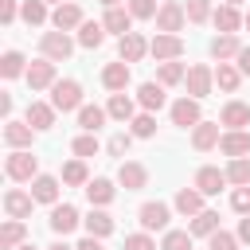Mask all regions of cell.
<instances>
[{"instance_id": "obj_54", "label": "cell", "mask_w": 250, "mask_h": 250, "mask_svg": "<svg viewBox=\"0 0 250 250\" xmlns=\"http://www.w3.org/2000/svg\"><path fill=\"white\" fill-rule=\"evenodd\" d=\"M47 250H74V246H66V242H51Z\"/></svg>"}, {"instance_id": "obj_43", "label": "cell", "mask_w": 250, "mask_h": 250, "mask_svg": "<svg viewBox=\"0 0 250 250\" xmlns=\"http://www.w3.org/2000/svg\"><path fill=\"white\" fill-rule=\"evenodd\" d=\"M125 8H129L133 20H156V12H160L156 0H125Z\"/></svg>"}, {"instance_id": "obj_27", "label": "cell", "mask_w": 250, "mask_h": 250, "mask_svg": "<svg viewBox=\"0 0 250 250\" xmlns=\"http://www.w3.org/2000/svg\"><path fill=\"white\" fill-rule=\"evenodd\" d=\"M82 227H86V234H94V238H109V234H113V215H109L105 207H90V215L82 219Z\"/></svg>"}, {"instance_id": "obj_3", "label": "cell", "mask_w": 250, "mask_h": 250, "mask_svg": "<svg viewBox=\"0 0 250 250\" xmlns=\"http://www.w3.org/2000/svg\"><path fill=\"white\" fill-rule=\"evenodd\" d=\"M39 55L51 59V62H66L74 55V39L66 31H43L39 35Z\"/></svg>"}, {"instance_id": "obj_6", "label": "cell", "mask_w": 250, "mask_h": 250, "mask_svg": "<svg viewBox=\"0 0 250 250\" xmlns=\"http://www.w3.org/2000/svg\"><path fill=\"white\" fill-rule=\"evenodd\" d=\"M184 23H188L184 4L164 0V4H160V12H156V31H160V35H180V31H184Z\"/></svg>"}, {"instance_id": "obj_40", "label": "cell", "mask_w": 250, "mask_h": 250, "mask_svg": "<svg viewBox=\"0 0 250 250\" xmlns=\"http://www.w3.org/2000/svg\"><path fill=\"white\" fill-rule=\"evenodd\" d=\"M0 74H4V78H20V74H27V59H23V51H4V59H0Z\"/></svg>"}, {"instance_id": "obj_17", "label": "cell", "mask_w": 250, "mask_h": 250, "mask_svg": "<svg viewBox=\"0 0 250 250\" xmlns=\"http://www.w3.org/2000/svg\"><path fill=\"white\" fill-rule=\"evenodd\" d=\"M219 141H223L219 121H199V125L191 129V148H195V152H211V148H219Z\"/></svg>"}, {"instance_id": "obj_15", "label": "cell", "mask_w": 250, "mask_h": 250, "mask_svg": "<svg viewBox=\"0 0 250 250\" xmlns=\"http://www.w3.org/2000/svg\"><path fill=\"white\" fill-rule=\"evenodd\" d=\"M31 207H35L31 191H23V188H8V191H4V215H8V219H27Z\"/></svg>"}, {"instance_id": "obj_21", "label": "cell", "mask_w": 250, "mask_h": 250, "mask_svg": "<svg viewBox=\"0 0 250 250\" xmlns=\"http://www.w3.org/2000/svg\"><path fill=\"white\" fill-rule=\"evenodd\" d=\"M211 23L219 35H238V27H246V16H238V8H230V4H223V8H215Z\"/></svg>"}, {"instance_id": "obj_38", "label": "cell", "mask_w": 250, "mask_h": 250, "mask_svg": "<svg viewBox=\"0 0 250 250\" xmlns=\"http://www.w3.org/2000/svg\"><path fill=\"white\" fill-rule=\"evenodd\" d=\"M105 117H109V113H105L102 105H82V109H78V125H82V133H98V129L105 125Z\"/></svg>"}, {"instance_id": "obj_33", "label": "cell", "mask_w": 250, "mask_h": 250, "mask_svg": "<svg viewBox=\"0 0 250 250\" xmlns=\"http://www.w3.org/2000/svg\"><path fill=\"white\" fill-rule=\"evenodd\" d=\"M23 242H27L23 219H8V223L0 227V250H16V246H23Z\"/></svg>"}, {"instance_id": "obj_52", "label": "cell", "mask_w": 250, "mask_h": 250, "mask_svg": "<svg viewBox=\"0 0 250 250\" xmlns=\"http://www.w3.org/2000/svg\"><path fill=\"white\" fill-rule=\"evenodd\" d=\"M234 234H238V242H250V215L238 219V230H234Z\"/></svg>"}, {"instance_id": "obj_7", "label": "cell", "mask_w": 250, "mask_h": 250, "mask_svg": "<svg viewBox=\"0 0 250 250\" xmlns=\"http://www.w3.org/2000/svg\"><path fill=\"white\" fill-rule=\"evenodd\" d=\"M184 51H188V47H184L180 35H160V31H156V35L148 39V55H152L156 62H176V59H184Z\"/></svg>"}, {"instance_id": "obj_11", "label": "cell", "mask_w": 250, "mask_h": 250, "mask_svg": "<svg viewBox=\"0 0 250 250\" xmlns=\"http://www.w3.org/2000/svg\"><path fill=\"white\" fill-rule=\"evenodd\" d=\"M145 55H148V39H145L141 31H129V35L117 39V59H121V62L133 66V62H141Z\"/></svg>"}, {"instance_id": "obj_34", "label": "cell", "mask_w": 250, "mask_h": 250, "mask_svg": "<svg viewBox=\"0 0 250 250\" xmlns=\"http://www.w3.org/2000/svg\"><path fill=\"white\" fill-rule=\"evenodd\" d=\"M105 43V27L98 23V20H86L82 27H78V47H86V51H98Z\"/></svg>"}, {"instance_id": "obj_57", "label": "cell", "mask_w": 250, "mask_h": 250, "mask_svg": "<svg viewBox=\"0 0 250 250\" xmlns=\"http://www.w3.org/2000/svg\"><path fill=\"white\" fill-rule=\"evenodd\" d=\"M223 4H230V8H238V4H242V0H223Z\"/></svg>"}, {"instance_id": "obj_42", "label": "cell", "mask_w": 250, "mask_h": 250, "mask_svg": "<svg viewBox=\"0 0 250 250\" xmlns=\"http://www.w3.org/2000/svg\"><path fill=\"white\" fill-rule=\"evenodd\" d=\"M70 148H74V156H78V160H86V156H98V148H102V145H98V133H78V137L70 141Z\"/></svg>"}, {"instance_id": "obj_30", "label": "cell", "mask_w": 250, "mask_h": 250, "mask_svg": "<svg viewBox=\"0 0 250 250\" xmlns=\"http://www.w3.org/2000/svg\"><path fill=\"white\" fill-rule=\"evenodd\" d=\"M102 27H105V31H113L117 39H121V35H129V31H133V16H129V8H105Z\"/></svg>"}, {"instance_id": "obj_55", "label": "cell", "mask_w": 250, "mask_h": 250, "mask_svg": "<svg viewBox=\"0 0 250 250\" xmlns=\"http://www.w3.org/2000/svg\"><path fill=\"white\" fill-rule=\"evenodd\" d=\"M98 4H105V8H121V0H98Z\"/></svg>"}, {"instance_id": "obj_24", "label": "cell", "mask_w": 250, "mask_h": 250, "mask_svg": "<svg viewBox=\"0 0 250 250\" xmlns=\"http://www.w3.org/2000/svg\"><path fill=\"white\" fill-rule=\"evenodd\" d=\"M86 199H90V207H109L113 203V195H117V188H113V180H105V176H94L86 188Z\"/></svg>"}, {"instance_id": "obj_18", "label": "cell", "mask_w": 250, "mask_h": 250, "mask_svg": "<svg viewBox=\"0 0 250 250\" xmlns=\"http://www.w3.org/2000/svg\"><path fill=\"white\" fill-rule=\"evenodd\" d=\"M59 176H47V172H39L35 180H31V199L35 203H47V207H55L59 203Z\"/></svg>"}, {"instance_id": "obj_26", "label": "cell", "mask_w": 250, "mask_h": 250, "mask_svg": "<svg viewBox=\"0 0 250 250\" xmlns=\"http://www.w3.org/2000/svg\"><path fill=\"white\" fill-rule=\"evenodd\" d=\"M35 141V129L27 121H4V145L8 148H31Z\"/></svg>"}, {"instance_id": "obj_16", "label": "cell", "mask_w": 250, "mask_h": 250, "mask_svg": "<svg viewBox=\"0 0 250 250\" xmlns=\"http://www.w3.org/2000/svg\"><path fill=\"white\" fill-rule=\"evenodd\" d=\"M86 23V16H82V8L70 0V4H59L55 12H51V27L55 31H74V27H82Z\"/></svg>"}, {"instance_id": "obj_19", "label": "cell", "mask_w": 250, "mask_h": 250, "mask_svg": "<svg viewBox=\"0 0 250 250\" xmlns=\"http://www.w3.org/2000/svg\"><path fill=\"white\" fill-rule=\"evenodd\" d=\"M219 125H227V129H246V125H250V102L230 98V102L219 109Z\"/></svg>"}, {"instance_id": "obj_35", "label": "cell", "mask_w": 250, "mask_h": 250, "mask_svg": "<svg viewBox=\"0 0 250 250\" xmlns=\"http://www.w3.org/2000/svg\"><path fill=\"white\" fill-rule=\"evenodd\" d=\"M184 78H188V66H184L180 59H176V62H160V66H156V82H160L164 90H168V86H180Z\"/></svg>"}, {"instance_id": "obj_1", "label": "cell", "mask_w": 250, "mask_h": 250, "mask_svg": "<svg viewBox=\"0 0 250 250\" xmlns=\"http://www.w3.org/2000/svg\"><path fill=\"white\" fill-rule=\"evenodd\" d=\"M4 172H8L12 184H31V180L39 176V156H35L31 148H12V152L4 156Z\"/></svg>"}, {"instance_id": "obj_12", "label": "cell", "mask_w": 250, "mask_h": 250, "mask_svg": "<svg viewBox=\"0 0 250 250\" xmlns=\"http://www.w3.org/2000/svg\"><path fill=\"white\" fill-rule=\"evenodd\" d=\"M133 82V70H129V62H105L102 66V86L109 90V94H125V86Z\"/></svg>"}, {"instance_id": "obj_20", "label": "cell", "mask_w": 250, "mask_h": 250, "mask_svg": "<svg viewBox=\"0 0 250 250\" xmlns=\"http://www.w3.org/2000/svg\"><path fill=\"white\" fill-rule=\"evenodd\" d=\"M219 152H223V156H230V160L250 156V133H246V129H227V133H223V141H219Z\"/></svg>"}, {"instance_id": "obj_41", "label": "cell", "mask_w": 250, "mask_h": 250, "mask_svg": "<svg viewBox=\"0 0 250 250\" xmlns=\"http://www.w3.org/2000/svg\"><path fill=\"white\" fill-rule=\"evenodd\" d=\"M129 133L133 137H141V141H148V137H156V113H137L133 121H129Z\"/></svg>"}, {"instance_id": "obj_49", "label": "cell", "mask_w": 250, "mask_h": 250, "mask_svg": "<svg viewBox=\"0 0 250 250\" xmlns=\"http://www.w3.org/2000/svg\"><path fill=\"white\" fill-rule=\"evenodd\" d=\"M230 207H234L238 215H250V188H234V191H230Z\"/></svg>"}, {"instance_id": "obj_45", "label": "cell", "mask_w": 250, "mask_h": 250, "mask_svg": "<svg viewBox=\"0 0 250 250\" xmlns=\"http://www.w3.org/2000/svg\"><path fill=\"white\" fill-rule=\"evenodd\" d=\"M160 250H191V230H164Z\"/></svg>"}, {"instance_id": "obj_44", "label": "cell", "mask_w": 250, "mask_h": 250, "mask_svg": "<svg viewBox=\"0 0 250 250\" xmlns=\"http://www.w3.org/2000/svg\"><path fill=\"white\" fill-rule=\"evenodd\" d=\"M184 12H188V23H207V20L215 16V12H211V0H188Z\"/></svg>"}, {"instance_id": "obj_25", "label": "cell", "mask_w": 250, "mask_h": 250, "mask_svg": "<svg viewBox=\"0 0 250 250\" xmlns=\"http://www.w3.org/2000/svg\"><path fill=\"white\" fill-rule=\"evenodd\" d=\"M203 199H207V195H203L199 188H180V191H176V199H172V207H176L180 215L195 219L199 211H207V207H203Z\"/></svg>"}, {"instance_id": "obj_56", "label": "cell", "mask_w": 250, "mask_h": 250, "mask_svg": "<svg viewBox=\"0 0 250 250\" xmlns=\"http://www.w3.org/2000/svg\"><path fill=\"white\" fill-rule=\"evenodd\" d=\"M16 250H39V246H31V242H23V246H16Z\"/></svg>"}, {"instance_id": "obj_14", "label": "cell", "mask_w": 250, "mask_h": 250, "mask_svg": "<svg viewBox=\"0 0 250 250\" xmlns=\"http://www.w3.org/2000/svg\"><path fill=\"white\" fill-rule=\"evenodd\" d=\"M47 223H51V230H55V234H70V230H78L82 215H78V207H74V203H55Z\"/></svg>"}, {"instance_id": "obj_4", "label": "cell", "mask_w": 250, "mask_h": 250, "mask_svg": "<svg viewBox=\"0 0 250 250\" xmlns=\"http://www.w3.org/2000/svg\"><path fill=\"white\" fill-rule=\"evenodd\" d=\"M168 219H172V207L168 203H160V199H148V203H141L137 207V223H141V230H168Z\"/></svg>"}, {"instance_id": "obj_36", "label": "cell", "mask_w": 250, "mask_h": 250, "mask_svg": "<svg viewBox=\"0 0 250 250\" xmlns=\"http://www.w3.org/2000/svg\"><path fill=\"white\" fill-rule=\"evenodd\" d=\"M59 180H62V184H70V188H86V184H90L86 160H78V156H74V160H66V164H62V176H59Z\"/></svg>"}, {"instance_id": "obj_13", "label": "cell", "mask_w": 250, "mask_h": 250, "mask_svg": "<svg viewBox=\"0 0 250 250\" xmlns=\"http://www.w3.org/2000/svg\"><path fill=\"white\" fill-rule=\"evenodd\" d=\"M55 105L51 102H27V109H23V121L35 129V133H47V129H55Z\"/></svg>"}, {"instance_id": "obj_59", "label": "cell", "mask_w": 250, "mask_h": 250, "mask_svg": "<svg viewBox=\"0 0 250 250\" xmlns=\"http://www.w3.org/2000/svg\"><path fill=\"white\" fill-rule=\"evenodd\" d=\"M246 27H250V12H246Z\"/></svg>"}, {"instance_id": "obj_22", "label": "cell", "mask_w": 250, "mask_h": 250, "mask_svg": "<svg viewBox=\"0 0 250 250\" xmlns=\"http://www.w3.org/2000/svg\"><path fill=\"white\" fill-rule=\"evenodd\" d=\"M164 102H168V94H164V86H160V82H141V86H137V105H141L145 113L164 109Z\"/></svg>"}, {"instance_id": "obj_53", "label": "cell", "mask_w": 250, "mask_h": 250, "mask_svg": "<svg viewBox=\"0 0 250 250\" xmlns=\"http://www.w3.org/2000/svg\"><path fill=\"white\" fill-rule=\"evenodd\" d=\"M74 250H105V246H102V238H94V234H86V238H82V242H78Z\"/></svg>"}, {"instance_id": "obj_51", "label": "cell", "mask_w": 250, "mask_h": 250, "mask_svg": "<svg viewBox=\"0 0 250 250\" xmlns=\"http://www.w3.org/2000/svg\"><path fill=\"white\" fill-rule=\"evenodd\" d=\"M234 66L242 70V78H250V47H242V51H238V59H234Z\"/></svg>"}, {"instance_id": "obj_28", "label": "cell", "mask_w": 250, "mask_h": 250, "mask_svg": "<svg viewBox=\"0 0 250 250\" xmlns=\"http://www.w3.org/2000/svg\"><path fill=\"white\" fill-rule=\"evenodd\" d=\"M207 51H211L215 62H230V59H238L242 43H238V35H215V39L207 43Z\"/></svg>"}, {"instance_id": "obj_31", "label": "cell", "mask_w": 250, "mask_h": 250, "mask_svg": "<svg viewBox=\"0 0 250 250\" xmlns=\"http://www.w3.org/2000/svg\"><path fill=\"white\" fill-rule=\"evenodd\" d=\"M215 86H219L223 94H238V86H242V70H238L234 62H219V66H215Z\"/></svg>"}, {"instance_id": "obj_29", "label": "cell", "mask_w": 250, "mask_h": 250, "mask_svg": "<svg viewBox=\"0 0 250 250\" xmlns=\"http://www.w3.org/2000/svg\"><path fill=\"white\" fill-rule=\"evenodd\" d=\"M105 113H109L113 121L129 125V121L137 117V102H133L129 94H109V102H105Z\"/></svg>"}, {"instance_id": "obj_9", "label": "cell", "mask_w": 250, "mask_h": 250, "mask_svg": "<svg viewBox=\"0 0 250 250\" xmlns=\"http://www.w3.org/2000/svg\"><path fill=\"white\" fill-rule=\"evenodd\" d=\"M199 121H203V109H199V102H195V98H188V94H184V98H176V102H172V125H180V129H195Z\"/></svg>"}, {"instance_id": "obj_58", "label": "cell", "mask_w": 250, "mask_h": 250, "mask_svg": "<svg viewBox=\"0 0 250 250\" xmlns=\"http://www.w3.org/2000/svg\"><path fill=\"white\" fill-rule=\"evenodd\" d=\"M51 4H55V8H59V4H70V0H51Z\"/></svg>"}, {"instance_id": "obj_8", "label": "cell", "mask_w": 250, "mask_h": 250, "mask_svg": "<svg viewBox=\"0 0 250 250\" xmlns=\"http://www.w3.org/2000/svg\"><path fill=\"white\" fill-rule=\"evenodd\" d=\"M23 78H27L31 94H35V90H51V86L59 82V78H55V62H51V59H43V55L27 62V74H23Z\"/></svg>"}, {"instance_id": "obj_32", "label": "cell", "mask_w": 250, "mask_h": 250, "mask_svg": "<svg viewBox=\"0 0 250 250\" xmlns=\"http://www.w3.org/2000/svg\"><path fill=\"white\" fill-rule=\"evenodd\" d=\"M188 230H191V238H211L215 230H223V227H219V211H211V207L199 211V215L188 223Z\"/></svg>"}, {"instance_id": "obj_39", "label": "cell", "mask_w": 250, "mask_h": 250, "mask_svg": "<svg viewBox=\"0 0 250 250\" xmlns=\"http://www.w3.org/2000/svg\"><path fill=\"white\" fill-rule=\"evenodd\" d=\"M223 172H227V184H234V188H250V156L230 160Z\"/></svg>"}, {"instance_id": "obj_50", "label": "cell", "mask_w": 250, "mask_h": 250, "mask_svg": "<svg viewBox=\"0 0 250 250\" xmlns=\"http://www.w3.org/2000/svg\"><path fill=\"white\" fill-rule=\"evenodd\" d=\"M20 8H23V4H16V0H0V23H4V27H12V23H16V16H20Z\"/></svg>"}, {"instance_id": "obj_23", "label": "cell", "mask_w": 250, "mask_h": 250, "mask_svg": "<svg viewBox=\"0 0 250 250\" xmlns=\"http://www.w3.org/2000/svg\"><path fill=\"white\" fill-rule=\"evenodd\" d=\"M191 188H199L203 195H219L223 188H227V172H219L215 164H203L199 172H195V184Z\"/></svg>"}, {"instance_id": "obj_2", "label": "cell", "mask_w": 250, "mask_h": 250, "mask_svg": "<svg viewBox=\"0 0 250 250\" xmlns=\"http://www.w3.org/2000/svg\"><path fill=\"white\" fill-rule=\"evenodd\" d=\"M51 105L59 109V113H78L86 102H82V82L78 78H59L55 86H51Z\"/></svg>"}, {"instance_id": "obj_5", "label": "cell", "mask_w": 250, "mask_h": 250, "mask_svg": "<svg viewBox=\"0 0 250 250\" xmlns=\"http://www.w3.org/2000/svg\"><path fill=\"white\" fill-rule=\"evenodd\" d=\"M184 86H188V98L203 102V98L215 90V70H211L207 62H195V66H188V78H184Z\"/></svg>"}, {"instance_id": "obj_37", "label": "cell", "mask_w": 250, "mask_h": 250, "mask_svg": "<svg viewBox=\"0 0 250 250\" xmlns=\"http://www.w3.org/2000/svg\"><path fill=\"white\" fill-rule=\"evenodd\" d=\"M20 16H23V23H27V27H43V23L51 20V16H47V0H23Z\"/></svg>"}, {"instance_id": "obj_48", "label": "cell", "mask_w": 250, "mask_h": 250, "mask_svg": "<svg viewBox=\"0 0 250 250\" xmlns=\"http://www.w3.org/2000/svg\"><path fill=\"white\" fill-rule=\"evenodd\" d=\"M125 250H160V246L148 230H137V234H125Z\"/></svg>"}, {"instance_id": "obj_46", "label": "cell", "mask_w": 250, "mask_h": 250, "mask_svg": "<svg viewBox=\"0 0 250 250\" xmlns=\"http://www.w3.org/2000/svg\"><path fill=\"white\" fill-rule=\"evenodd\" d=\"M129 148H133V133H113V137L105 141V152H109V156H125Z\"/></svg>"}, {"instance_id": "obj_47", "label": "cell", "mask_w": 250, "mask_h": 250, "mask_svg": "<svg viewBox=\"0 0 250 250\" xmlns=\"http://www.w3.org/2000/svg\"><path fill=\"white\" fill-rule=\"evenodd\" d=\"M242 242H238V234H227V230H215L211 238H207V250H238Z\"/></svg>"}, {"instance_id": "obj_10", "label": "cell", "mask_w": 250, "mask_h": 250, "mask_svg": "<svg viewBox=\"0 0 250 250\" xmlns=\"http://www.w3.org/2000/svg\"><path fill=\"white\" fill-rule=\"evenodd\" d=\"M117 184H121L125 191H145V188H148V168H145L141 160H121Z\"/></svg>"}]
</instances>
